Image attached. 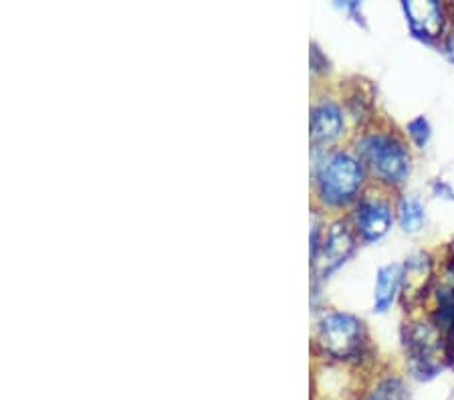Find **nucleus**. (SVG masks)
I'll list each match as a JSON object with an SVG mask.
<instances>
[{
    "instance_id": "f257e3e1",
    "label": "nucleus",
    "mask_w": 454,
    "mask_h": 400,
    "mask_svg": "<svg viewBox=\"0 0 454 400\" xmlns=\"http://www.w3.org/2000/svg\"><path fill=\"white\" fill-rule=\"evenodd\" d=\"M360 162L387 186H400L410 174L408 145L392 132H370L357 142Z\"/></svg>"
},
{
    "instance_id": "f03ea898",
    "label": "nucleus",
    "mask_w": 454,
    "mask_h": 400,
    "mask_svg": "<svg viewBox=\"0 0 454 400\" xmlns=\"http://www.w3.org/2000/svg\"><path fill=\"white\" fill-rule=\"evenodd\" d=\"M364 164L346 152L327 156L317 170V191L329 207H346L360 194L364 184Z\"/></svg>"
},
{
    "instance_id": "7ed1b4c3",
    "label": "nucleus",
    "mask_w": 454,
    "mask_h": 400,
    "mask_svg": "<svg viewBox=\"0 0 454 400\" xmlns=\"http://www.w3.org/2000/svg\"><path fill=\"white\" fill-rule=\"evenodd\" d=\"M317 344L327 356L338 360L360 358L368 346V333L362 319L341 311L321 318L317 325Z\"/></svg>"
},
{
    "instance_id": "20e7f679",
    "label": "nucleus",
    "mask_w": 454,
    "mask_h": 400,
    "mask_svg": "<svg viewBox=\"0 0 454 400\" xmlns=\"http://www.w3.org/2000/svg\"><path fill=\"white\" fill-rule=\"evenodd\" d=\"M404 346L410 370L420 380L434 378L446 364L442 336L432 319L410 324L404 333Z\"/></svg>"
},
{
    "instance_id": "39448f33",
    "label": "nucleus",
    "mask_w": 454,
    "mask_h": 400,
    "mask_svg": "<svg viewBox=\"0 0 454 400\" xmlns=\"http://www.w3.org/2000/svg\"><path fill=\"white\" fill-rule=\"evenodd\" d=\"M356 251V239L351 235L346 223H333L327 229L324 243L319 245L315 255V265H317L319 278H327L335 269H340Z\"/></svg>"
},
{
    "instance_id": "423d86ee",
    "label": "nucleus",
    "mask_w": 454,
    "mask_h": 400,
    "mask_svg": "<svg viewBox=\"0 0 454 400\" xmlns=\"http://www.w3.org/2000/svg\"><path fill=\"white\" fill-rule=\"evenodd\" d=\"M402 9L406 12V20L410 25V31L424 43H434L444 36V25H446V12L444 6L436 0H412V3H404Z\"/></svg>"
},
{
    "instance_id": "0eeeda50",
    "label": "nucleus",
    "mask_w": 454,
    "mask_h": 400,
    "mask_svg": "<svg viewBox=\"0 0 454 400\" xmlns=\"http://www.w3.org/2000/svg\"><path fill=\"white\" fill-rule=\"evenodd\" d=\"M394 213L390 202L380 196H364L357 202L356 210V231L365 243H376L392 227Z\"/></svg>"
},
{
    "instance_id": "6e6552de",
    "label": "nucleus",
    "mask_w": 454,
    "mask_h": 400,
    "mask_svg": "<svg viewBox=\"0 0 454 400\" xmlns=\"http://www.w3.org/2000/svg\"><path fill=\"white\" fill-rule=\"evenodd\" d=\"M402 273V295L408 303H420L432 286V259L428 253H416L406 259Z\"/></svg>"
},
{
    "instance_id": "1a4fd4ad",
    "label": "nucleus",
    "mask_w": 454,
    "mask_h": 400,
    "mask_svg": "<svg viewBox=\"0 0 454 400\" xmlns=\"http://www.w3.org/2000/svg\"><path fill=\"white\" fill-rule=\"evenodd\" d=\"M343 129V115L340 106L324 99L311 109V140L313 144H332Z\"/></svg>"
},
{
    "instance_id": "9d476101",
    "label": "nucleus",
    "mask_w": 454,
    "mask_h": 400,
    "mask_svg": "<svg viewBox=\"0 0 454 400\" xmlns=\"http://www.w3.org/2000/svg\"><path fill=\"white\" fill-rule=\"evenodd\" d=\"M444 344V360L454 368V287H442L436 294V310L432 316Z\"/></svg>"
},
{
    "instance_id": "9b49d317",
    "label": "nucleus",
    "mask_w": 454,
    "mask_h": 400,
    "mask_svg": "<svg viewBox=\"0 0 454 400\" xmlns=\"http://www.w3.org/2000/svg\"><path fill=\"white\" fill-rule=\"evenodd\" d=\"M402 273H404V267L400 263L380 267L376 287H373V311L376 314H384L390 310V305L398 297L402 291Z\"/></svg>"
},
{
    "instance_id": "f8f14e48",
    "label": "nucleus",
    "mask_w": 454,
    "mask_h": 400,
    "mask_svg": "<svg viewBox=\"0 0 454 400\" xmlns=\"http://www.w3.org/2000/svg\"><path fill=\"white\" fill-rule=\"evenodd\" d=\"M398 223L406 232H419L424 223H427V213L419 199L414 196H404L398 202Z\"/></svg>"
},
{
    "instance_id": "ddd939ff",
    "label": "nucleus",
    "mask_w": 454,
    "mask_h": 400,
    "mask_svg": "<svg viewBox=\"0 0 454 400\" xmlns=\"http://www.w3.org/2000/svg\"><path fill=\"white\" fill-rule=\"evenodd\" d=\"M406 398H408L406 384L402 382L398 376H386L365 392L364 400H406Z\"/></svg>"
},
{
    "instance_id": "4468645a",
    "label": "nucleus",
    "mask_w": 454,
    "mask_h": 400,
    "mask_svg": "<svg viewBox=\"0 0 454 400\" xmlns=\"http://www.w3.org/2000/svg\"><path fill=\"white\" fill-rule=\"evenodd\" d=\"M406 132L408 136L412 137V142L419 145V148H424V145L428 144L430 136H432V128H430V122L424 118V115H419V118H414L412 122L406 126Z\"/></svg>"
},
{
    "instance_id": "2eb2a0df",
    "label": "nucleus",
    "mask_w": 454,
    "mask_h": 400,
    "mask_svg": "<svg viewBox=\"0 0 454 400\" xmlns=\"http://www.w3.org/2000/svg\"><path fill=\"white\" fill-rule=\"evenodd\" d=\"M444 273H446V278H449L454 283V243H450L449 247H446V253H444Z\"/></svg>"
},
{
    "instance_id": "dca6fc26",
    "label": "nucleus",
    "mask_w": 454,
    "mask_h": 400,
    "mask_svg": "<svg viewBox=\"0 0 454 400\" xmlns=\"http://www.w3.org/2000/svg\"><path fill=\"white\" fill-rule=\"evenodd\" d=\"M444 49H446V55H449L450 59L454 61V31L446 35V39H444Z\"/></svg>"
}]
</instances>
